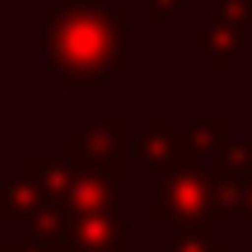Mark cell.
<instances>
[{"label": "cell", "instance_id": "1", "mask_svg": "<svg viewBox=\"0 0 252 252\" xmlns=\"http://www.w3.org/2000/svg\"><path fill=\"white\" fill-rule=\"evenodd\" d=\"M42 65L70 89H98L126 70V9L108 0H56L42 9Z\"/></svg>", "mask_w": 252, "mask_h": 252}, {"label": "cell", "instance_id": "2", "mask_svg": "<svg viewBox=\"0 0 252 252\" xmlns=\"http://www.w3.org/2000/svg\"><path fill=\"white\" fill-rule=\"evenodd\" d=\"M248 19H252V0H215L210 28L196 33V47H201V56L210 61L215 75H229L234 61L243 56V47H248Z\"/></svg>", "mask_w": 252, "mask_h": 252}, {"label": "cell", "instance_id": "3", "mask_svg": "<svg viewBox=\"0 0 252 252\" xmlns=\"http://www.w3.org/2000/svg\"><path fill=\"white\" fill-rule=\"evenodd\" d=\"M215 173H206L201 163H178L173 173H163V182H159V191H154V201H150V210L159 220H191V215H201V210L210 206V196H215Z\"/></svg>", "mask_w": 252, "mask_h": 252}, {"label": "cell", "instance_id": "4", "mask_svg": "<svg viewBox=\"0 0 252 252\" xmlns=\"http://www.w3.org/2000/svg\"><path fill=\"white\" fill-rule=\"evenodd\" d=\"M65 159L89 163V168L108 173V178H122V168H126V117H94L80 135H70Z\"/></svg>", "mask_w": 252, "mask_h": 252}, {"label": "cell", "instance_id": "5", "mask_svg": "<svg viewBox=\"0 0 252 252\" xmlns=\"http://www.w3.org/2000/svg\"><path fill=\"white\" fill-rule=\"evenodd\" d=\"M210 173L220 182V206L252 220V140H234L229 150H220Z\"/></svg>", "mask_w": 252, "mask_h": 252}, {"label": "cell", "instance_id": "6", "mask_svg": "<svg viewBox=\"0 0 252 252\" xmlns=\"http://www.w3.org/2000/svg\"><path fill=\"white\" fill-rule=\"evenodd\" d=\"M135 154H140L150 168L173 173L178 163L191 159V140H178V135L168 131V117H163V112H154V117L145 122V131L135 135Z\"/></svg>", "mask_w": 252, "mask_h": 252}, {"label": "cell", "instance_id": "7", "mask_svg": "<svg viewBox=\"0 0 252 252\" xmlns=\"http://www.w3.org/2000/svg\"><path fill=\"white\" fill-rule=\"evenodd\" d=\"M229 135H234V117H229V112H196V117H191V150L220 154V150L234 145Z\"/></svg>", "mask_w": 252, "mask_h": 252}, {"label": "cell", "instance_id": "8", "mask_svg": "<svg viewBox=\"0 0 252 252\" xmlns=\"http://www.w3.org/2000/svg\"><path fill=\"white\" fill-rule=\"evenodd\" d=\"M187 9V0H150V28H168Z\"/></svg>", "mask_w": 252, "mask_h": 252}]
</instances>
